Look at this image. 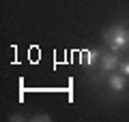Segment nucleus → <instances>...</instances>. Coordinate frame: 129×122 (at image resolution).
Returning <instances> with one entry per match:
<instances>
[{
	"label": "nucleus",
	"instance_id": "7ed1b4c3",
	"mask_svg": "<svg viewBox=\"0 0 129 122\" xmlns=\"http://www.w3.org/2000/svg\"><path fill=\"white\" fill-rule=\"evenodd\" d=\"M127 84H129V77L123 75V73H112L108 77V86L112 88V92H123L127 88Z\"/></svg>",
	"mask_w": 129,
	"mask_h": 122
},
{
	"label": "nucleus",
	"instance_id": "f257e3e1",
	"mask_svg": "<svg viewBox=\"0 0 129 122\" xmlns=\"http://www.w3.org/2000/svg\"><path fill=\"white\" fill-rule=\"evenodd\" d=\"M103 41H106V45L110 47V51L120 54L125 47H129V30H127V26L116 24V26L103 30Z\"/></svg>",
	"mask_w": 129,
	"mask_h": 122
},
{
	"label": "nucleus",
	"instance_id": "20e7f679",
	"mask_svg": "<svg viewBox=\"0 0 129 122\" xmlns=\"http://www.w3.org/2000/svg\"><path fill=\"white\" fill-rule=\"evenodd\" d=\"M99 60H101V51H99V49H90V51H86V60H84V62H86L88 67H95V64H99Z\"/></svg>",
	"mask_w": 129,
	"mask_h": 122
},
{
	"label": "nucleus",
	"instance_id": "39448f33",
	"mask_svg": "<svg viewBox=\"0 0 129 122\" xmlns=\"http://www.w3.org/2000/svg\"><path fill=\"white\" fill-rule=\"evenodd\" d=\"M120 73H123V75H127L129 77V60H120Z\"/></svg>",
	"mask_w": 129,
	"mask_h": 122
},
{
	"label": "nucleus",
	"instance_id": "f03ea898",
	"mask_svg": "<svg viewBox=\"0 0 129 122\" xmlns=\"http://www.w3.org/2000/svg\"><path fill=\"white\" fill-rule=\"evenodd\" d=\"M120 67V56L110 51V54H101V60H99V69L101 73H114L116 69Z\"/></svg>",
	"mask_w": 129,
	"mask_h": 122
},
{
	"label": "nucleus",
	"instance_id": "423d86ee",
	"mask_svg": "<svg viewBox=\"0 0 129 122\" xmlns=\"http://www.w3.org/2000/svg\"><path fill=\"white\" fill-rule=\"evenodd\" d=\"M32 120H37V122H50V116H45V113H39V116H35Z\"/></svg>",
	"mask_w": 129,
	"mask_h": 122
}]
</instances>
